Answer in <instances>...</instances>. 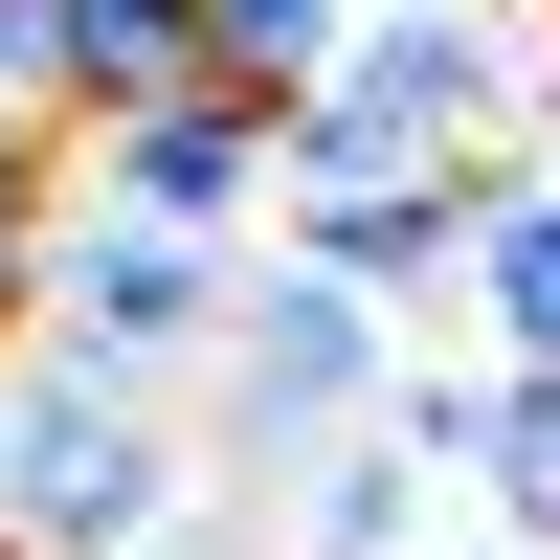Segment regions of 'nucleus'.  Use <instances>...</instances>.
<instances>
[{"label":"nucleus","mask_w":560,"mask_h":560,"mask_svg":"<svg viewBox=\"0 0 560 560\" xmlns=\"http://www.w3.org/2000/svg\"><path fill=\"white\" fill-rule=\"evenodd\" d=\"M224 448L179 427V382H113L68 337H0V538L23 560H158L202 516Z\"/></svg>","instance_id":"obj_1"},{"label":"nucleus","mask_w":560,"mask_h":560,"mask_svg":"<svg viewBox=\"0 0 560 560\" xmlns=\"http://www.w3.org/2000/svg\"><path fill=\"white\" fill-rule=\"evenodd\" d=\"M382 382H404V314L359 269H314V247H247V314L202 359V448L224 471H314L337 427H382Z\"/></svg>","instance_id":"obj_2"},{"label":"nucleus","mask_w":560,"mask_h":560,"mask_svg":"<svg viewBox=\"0 0 560 560\" xmlns=\"http://www.w3.org/2000/svg\"><path fill=\"white\" fill-rule=\"evenodd\" d=\"M224 314H247V247L224 224H158V202H45V269H23V337H68V359H113V382H202L224 359Z\"/></svg>","instance_id":"obj_3"},{"label":"nucleus","mask_w":560,"mask_h":560,"mask_svg":"<svg viewBox=\"0 0 560 560\" xmlns=\"http://www.w3.org/2000/svg\"><path fill=\"white\" fill-rule=\"evenodd\" d=\"M68 179L90 202H158V224H292V90H247V68H179V90H135V113H90L68 135Z\"/></svg>","instance_id":"obj_4"},{"label":"nucleus","mask_w":560,"mask_h":560,"mask_svg":"<svg viewBox=\"0 0 560 560\" xmlns=\"http://www.w3.org/2000/svg\"><path fill=\"white\" fill-rule=\"evenodd\" d=\"M471 202H493V158H448V179H292V247L359 269L382 314H427V292H471Z\"/></svg>","instance_id":"obj_5"},{"label":"nucleus","mask_w":560,"mask_h":560,"mask_svg":"<svg viewBox=\"0 0 560 560\" xmlns=\"http://www.w3.org/2000/svg\"><path fill=\"white\" fill-rule=\"evenodd\" d=\"M471 314L493 359H560V135H516V158H493V202H471Z\"/></svg>","instance_id":"obj_6"},{"label":"nucleus","mask_w":560,"mask_h":560,"mask_svg":"<svg viewBox=\"0 0 560 560\" xmlns=\"http://www.w3.org/2000/svg\"><path fill=\"white\" fill-rule=\"evenodd\" d=\"M427 538H448V471H427L404 427H337V448L292 471V560H427Z\"/></svg>","instance_id":"obj_7"},{"label":"nucleus","mask_w":560,"mask_h":560,"mask_svg":"<svg viewBox=\"0 0 560 560\" xmlns=\"http://www.w3.org/2000/svg\"><path fill=\"white\" fill-rule=\"evenodd\" d=\"M471 493L560 560V359H493V448H471Z\"/></svg>","instance_id":"obj_8"},{"label":"nucleus","mask_w":560,"mask_h":560,"mask_svg":"<svg viewBox=\"0 0 560 560\" xmlns=\"http://www.w3.org/2000/svg\"><path fill=\"white\" fill-rule=\"evenodd\" d=\"M359 45V0H202V68H247V90H314Z\"/></svg>","instance_id":"obj_9"},{"label":"nucleus","mask_w":560,"mask_h":560,"mask_svg":"<svg viewBox=\"0 0 560 560\" xmlns=\"http://www.w3.org/2000/svg\"><path fill=\"white\" fill-rule=\"evenodd\" d=\"M45 202H68V135H0V337H23V269H45Z\"/></svg>","instance_id":"obj_10"},{"label":"nucleus","mask_w":560,"mask_h":560,"mask_svg":"<svg viewBox=\"0 0 560 560\" xmlns=\"http://www.w3.org/2000/svg\"><path fill=\"white\" fill-rule=\"evenodd\" d=\"M427 560H538V538H516V516H493V538H427Z\"/></svg>","instance_id":"obj_11"},{"label":"nucleus","mask_w":560,"mask_h":560,"mask_svg":"<svg viewBox=\"0 0 560 560\" xmlns=\"http://www.w3.org/2000/svg\"><path fill=\"white\" fill-rule=\"evenodd\" d=\"M0 135H45V113H0Z\"/></svg>","instance_id":"obj_12"},{"label":"nucleus","mask_w":560,"mask_h":560,"mask_svg":"<svg viewBox=\"0 0 560 560\" xmlns=\"http://www.w3.org/2000/svg\"><path fill=\"white\" fill-rule=\"evenodd\" d=\"M0 560H23V538H0Z\"/></svg>","instance_id":"obj_13"}]
</instances>
